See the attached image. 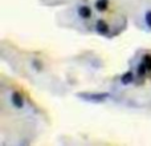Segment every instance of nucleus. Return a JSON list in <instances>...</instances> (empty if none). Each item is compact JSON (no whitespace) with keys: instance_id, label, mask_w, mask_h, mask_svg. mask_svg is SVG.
<instances>
[{"instance_id":"1","label":"nucleus","mask_w":151,"mask_h":146,"mask_svg":"<svg viewBox=\"0 0 151 146\" xmlns=\"http://www.w3.org/2000/svg\"><path fill=\"white\" fill-rule=\"evenodd\" d=\"M81 98L86 100V101H91V102H102L105 100H107L109 94L107 93H89V94H78Z\"/></svg>"},{"instance_id":"8","label":"nucleus","mask_w":151,"mask_h":146,"mask_svg":"<svg viewBox=\"0 0 151 146\" xmlns=\"http://www.w3.org/2000/svg\"><path fill=\"white\" fill-rule=\"evenodd\" d=\"M146 72H149V71H147L146 65H145V64L142 63L141 65L138 66V73H139V76H145V74H146Z\"/></svg>"},{"instance_id":"5","label":"nucleus","mask_w":151,"mask_h":146,"mask_svg":"<svg viewBox=\"0 0 151 146\" xmlns=\"http://www.w3.org/2000/svg\"><path fill=\"white\" fill-rule=\"evenodd\" d=\"M107 5H109V1H107V0H97L96 1V8L99 11V12L106 11Z\"/></svg>"},{"instance_id":"6","label":"nucleus","mask_w":151,"mask_h":146,"mask_svg":"<svg viewBox=\"0 0 151 146\" xmlns=\"http://www.w3.org/2000/svg\"><path fill=\"white\" fill-rule=\"evenodd\" d=\"M133 77H134V76H133V72H126L125 74L122 76L121 81H122V84H125V85H126V84H130L131 81H133Z\"/></svg>"},{"instance_id":"9","label":"nucleus","mask_w":151,"mask_h":146,"mask_svg":"<svg viewBox=\"0 0 151 146\" xmlns=\"http://www.w3.org/2000/svg\"><path fill=\"white\" fill-rule=\"evenodd\" d=\"M145 17H146V24L151 28V11H147Z\"/></svg>"},{"instance_id":"3","label":"nucleus","mask_w":151,"mask_h":146,"mask_svg":"<svg viewBox=\"0 0 151 146\" xmlns=\"http://www.w3.org/2000/svg\"><path fill=\"white\" fill-rule=\"evenodd\" d=\"M96 29H97V32H98V33H101V35L109 33V25L106 24V21H105V20H98V21H97Z\"/></svg>"},{"instance_id":"2","label":"nucleus","mask_w":151,"mask_h":146,"mask_svg":"<svg viewBox=\"0 0 151 146\" xmlns=\"http://www.w3.org/2000/svg\"><path fill=\"white\" fill-rule=\"evenodd\" d=\"M11 101H12V104H13V106L15 108L21 109V108L24 106V98H23V96H21L19 92H13L12 96H11Z\"/></svg>"},{"instance_id":"7","label":"nucleus","mask_w":151,"mask_h":146,"mask_svg":"<svg viewBox=\"0 0 151 146\" xmlns=\"http://www.w3.org/2000/svg\"><path fill=\"white\" fill-rule=\"evenodd\" d=\"M142 63L146 65V68H147V71H151V55H146L143 57V61Z\"/></svg>"},{"instance_id":"4","label":"nucleus","mask_w":151,"mask_h":146,"mask_svg":"<svg viewBox=\"0 0 151 146\" xmlns=\"http://www.w3.org/2000/svg\"><path fill=\"white\" fill-rule=\"evenodd\" d=\"M78 15L82 19H89L91 16V9L88 5H81V7L78 8Z\"/></svg>"}]
</instances>
